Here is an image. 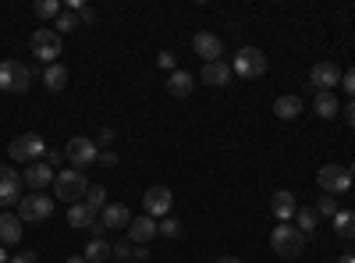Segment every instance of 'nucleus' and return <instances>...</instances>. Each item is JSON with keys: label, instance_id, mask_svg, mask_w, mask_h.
<instances>
[{"label": "nucleus", "instance_id": "1", "mask_svg": "<svg viewBox=\"0 0 355 263\" xmlns=\"http://www.w3.org/2000/svg\"><path fill=\"white\" fill-rule=\"evenodd\" d=\"M270 249L277 256H284V260H295V256H302V249H306V235L295 224H277L270 231Z\"/></svg>", "mask_w": 355, "mask_h": 263}, {"label": "nucleus", "instance_id": "2", "mask_svg": "<svg viewBox=\"0 0 355 263\" xmlns=\"http://www.w3.org/2000/svg\"><path fill=\"white\" fill-rule=\"evenodd\" d=\"M43 153H46V142H43V135H36V132H25V135L11 139V146H8V157H11L15 164H40Z\"/></svg>", "mask_w": 355, "mask_h": 263}, {"label": "nucleus", "instance_id": "3", "mask_svg": "<svg viewBox=\"0 0 355 263\" xmlns=\"http://www.w3.org/2000/svg\"><path fill=\"white\" fill-rule=\"evenodd\" d=\"M64 157H68V164H71L75 171H85V167H93V164L100 160V146L89 139V135H75V139H68V146H64Z\"/></svg>", "mask_w": 355, "mask_h": 263}, {"label": "nucleus", "instance_id": "4", "mask_svg": "<svg viewBox=\"0 0 355 263\" xmlns=\"http://www.w3.org/2000/svg\"><path fill=\"white\" fill-rule=\"evenodd\" d=\"M53 189H57V199H64V203H75L78 199H85V192H89V182H85V174L82 171H57V178H53Z\"/></svg>", "mask_w": 355, "mask_h": 263}, {"label": "nucleus", "instance_id": "5", "mask_svg": "<svg viewBox=\"0 0 355 263\" xmlns=\"http://www.w3.org/2000/svg\"><path fill=\"white\" fill-rule=\"evenodd\" d=\"M234 75L239 78H263L266 75V57L259 46H242L234 53Z\"/></svg>", "mask_w": 355, "mask_h": 263}, {"label": "nucleus", "instance_id": "6", "mask_svg": "<svg viewBox=\"0 0 355 263\" xmlns=\"http://www.w3.org/2000/svg\"><path fill=\"white\" fill-rule=\"evenodd\" d=\"M28 46H33V53L40 57L46 68L57 65V57H61V36H57L53 28H36L33 40H28Z\"/></svg>", "mask_w": 355, "mask_h": 263}, {"label": "nucleus", "instance_id": "7", "mask_svg": "<svg viewBox=\"0 0 355 263\" xmlns=\"http://www.w3.org/2000/svg\"><path fill=\"white\" fill-rule=\"evenodd\" d=\"M316 182H320V189L327 192V196H341V192H348V189L355 185V178L348 174V167H341V164H327V167H320Z\"/></svg>", "mask_w": 355, "mask_h": 263}, {"label": "nucleus", "instance_id": "8", "mask_svg": "<svg viewBox=\"0 0 355 263\" xmlns=\"http://www.w3.org/2000/svg\"><path fill=\"white\" fill-rule=\"evenodd\" d=\"M33 85V71H28L21 61H4L0 65V93H25Z\"/></svg>", "mask_w": 355, "mask_h": 263}, {"label": "nucleus", "instance_id": "9", "mask_svg": "<svg viewBox=\"0 0 355 263\" xmlns=\"http://www.w3.org/2000/svg\"><path fill=\"white\" fill-rule=\"evenodd\" d=\"M53 214V199L43 196V192H28L18 199V217L28 221V224H36V221H46Z\"/></svg>", "mask_w": 355, "mask_h": 263}, {"label": "nucleus", "instance_id": "10", "mask_svg": "<svg viewBox=\"0 0 355 263\" xmlns=\"http://www.w3.org/2000/svg\"><path fill=\"white\" fill-rule=\"evenodd\" d=\"M128 224H132V214H128L125 203H107V207L100 210V224L93 231H96V235H103V231H121Z\"/></svg>", "mask_w": 355, "mask_h": 263}, {"label": "nucleus", "instance_id": "11", "mask_svg": "<svg viewBox=\"0 0 355 263\" xmlns=\"http://www.w3.org/2000/svg\"><path fill=\"white\" fill-rule=\"evenodd\" d=\"M171 203H174V196H171L167 185H150V189H146V196H142V207H146V214H150L153 221L171 214Z\"/></svg>", "mask_w": 355, "mask_h": 263}, {"label": "nucleus", "instance_id": "12", "mask_svg": "<svg viewBox=\"0 0 355 263\" xmlns=\"http://www.w3.org/2000/svg\"><path fill=\"white\" fill-rule=\"evenodd\" d=\"M21 199V174L11 171L8 164H0V207H15V203Z\"/></svg>", "mask_w": 355, "mask_h": 263}, {"label": "nucleus", "instance_id": "13", "mask_svg": "<svg viewBox=\"0 0 355 263\" xmlns=\"http://www.w3.org/2000/svg\"><path fill=\"white\" fill-rule=\"evenodd\" d=\"M192 50H196V57H202V65H214V61H220V53H224V43H220V36H214V33H196L192 36Z\"/></svg>", "mask_w": 355, "mask_h": 263}, {"label": "nucleus", "instance_id": "14", "mask_svg": "<svg viewBox=\"0 0 355 263\" xmlns=\"http://www.w3.org/2000/svg\"><path fill=\"white\" fill-rule=\"evenodd\" d=\"M309 82L316 85V93H331L334 85H341V68L334 61H320V65H313Z\"/></svg>", "mask_w": 355, "mask_h": 263}, {"label": "nucleus", "instance_id": "15", "mask_svg": "<svg viewBox=\"0 0 355 263\" xmlns=\"http://www.w3.org/2000/svg\"><path fill=\"white\" fill-rule=\"evenodd\" d=\"M160 235V228H157V221L146 214V217H132V224H128V242L132 246H146V242H153Z\"/></svg>", "mask_w": 355, "mask_h": 263}, {"label": "nucleus", "instance_id": "16", "mask_svg": "<svg viewBox=\"0 0 355 263\" xmlns=\"http://www.w3.org/2000/svg\"><path fill=\"white\" fill-rule=\"evenodd\" d=\"M270 210H274L277 224H291V217L299 214V203H295V192H288V189H277V192L270 196Z\"/></svg>", "mask_w": 355, "mask_h": 263}, {"label": "nucleus", "instance_id": "17", "mask_svg": "<svg viewBox=\"0 0 355 263\" xmlns=\"http://www.w3.org/2000/svg\"><path fill=\"white\" fill-rule=\"evenodd\" d=\"M53 178H57V174H53L50 164H28V167L21 171V185H28L33 192H43Z\"/></svg>", "mask_w": 355, "mask_h": 263}, {"label": "nucleus", "instance_id": "18", "mask_svg": "<svg viewBox=\"0 0 355 263\" xmlns=\"http://www.w3.org/2000/svg\"><path fill=\"white\" fill-rule=\"evenodd\" d=\"M234 78V68L224 65V61H214V65H202V82L214 85V90H224V85Z\"/></svg>", "mask_w": 355, "mask_h": 263}, {"label": "nucleus", "instance_id": "19", "mask_svg": "<svg viewBox=\"0 0 355 263\" xmlns=\"http://www.w3.org/2000/svg\"><path fill=\"white\" fill-rule=\"evenodd\" d=\"M21 217L18 214H0V246H15V242H21Z\"/></svg>", "mask_w": 355, "mask_h": 263}, {"label": "nucleus", "instance_id": "20", "mask_svg": "<svg viewBox=\"0 0 355 263\" xmlns=\"http://www.w3.org/2000/svg\"><path fill=\"white\" fill-rule=\"evenodd\" d=\"M274 114H277L281 121H295V118L302 114V100L295 96V93H284V96L274 100Z\"/></svg>", "mask_w": 355, "mask_h": 263}, {"label": "nucleus", "instance_id": "21", "mask_svg": "<svg viewBox=\"0 0 355 263\" xmlns=\"http://www.w3.org/2000/svg\"><path fill=\"white\" fill-rule=\"evenodd\" d=\"M167 93H171V96H178V100H185V96L192 93V75H189V71H182V68H174V71H171V78H167Z\"/></svg>", "mask_w": 355, "mask_h": 263}, {"label": "nucleus", "instance_id": "22", "mask_svg": "<svg viewBox=\"0 0 355 263\" xmlns=\"http://www.w3.org/2000/svg\"><path fill=\"white\" fill-rule=\"evenodd\" d=\"M68 224L71 228H96V210L89 207V203H75L68 210Z\"/></svg>", "mask_w": 355, "mask_h": 263}, {"label": "nucleus", "instance_id": "23", "mask_svg": "<svg viewBox=\"0 0 355 263\" xmlns=\"http://www.w3.org/2000/svg\"><path fill=\"white\" fill-rule=\"evenodd\" d=\"M82 256H85V263H107V260H110V242L100 239V235H93Z\"/></svg>", "mask_w": 355, "mask_h": 263}, {"label": "nucleus", "instance_id": "24", "mask_svg": "<svg viewBox=\"0 0 355 263\" xmlns=\"http://www.w3.org/2000/svg\"><path fill=\"white\" fill-rule=\"evenodd\" d=\"M43 85L50 93H61L64 85H68V68L64 65H50L46 71H43Z\"/></svg>", "mask_w": 355, "mask_h": 263}, {"label": "nucleus", "instance_id": "25", "mask_svg": "<svg viewBox=\"0 0 355 263\" xmlns=\"http://www.w3.org/2000/svg\"><path fill=\"white\" fill-rule=\"evenodd\" d=\"M313 107H316V114H320L323 121H331V118H338V110H341V103H338V96H334V93H316Z\"/></svg>", "mask_w": 355, "mask_h": 263}, {"label": "nucleus", "instance_id": "26", "mask_svg": "<svg viewBox=\"0 0 355 263\" xmlns=\"http://www.w3.org/2000/svg\"><path fill=\"white\" fill-rule=\"evenodd\" d=\"M334 231H338V239H355V210H338Z\"/></svg>", "mask_w": 355, "mask_h": 263}, {"label": "nucleus", "instance_id": "27", "mask_svg": "<svg viewBox=\"0 0 355 263\" xmlns=\"http://www.w3.org/2000/svg\"><path fill=\"white\" fill-rule=\"evenodd\" d=\"M316 221H320V214H316L313 207H302L299 214H295V228H299L302 235H313V231H316Z\"/></svg>", "mask_w": 355, "mask_h": 263}, {"label": "nucleus", "instance_id": "28", "mask_svg": "<svg viewBox=\"0 0 355 263\" xmlns=\"http://www.w3.org/2000/svg\"><path fill=\"white\" fill-rule=\"evenodd\" d=\"M50 28H53V33H57V36H61V33H75V28H78V15L64 8L61 15H57V18H53V25H50Z\"/></svg>", "mask_w": 355, "mask_h": 263}, {"label": "nucleus", "instance_id": "29", "mask_svg": "<svg viewBox=\"0 0 355 263\" xmlns=\"http://www.w3.org/2000/svg\"><path fill=\"white\" fill-rule=\"evenodd\" d=\"M33 11H36V18H57L64 11V4H61V0H36Z\"/></svg>", "mask_w": 355, "mask_h": 263}, {"label": "nucleus", "instance_id": "30", "mask_svg": "<svg viewBox=\"0 0 355 263\" xmlns=\"http://www.w3.org/2000/svg\"><path fill=\"white\" fill-rule=\"evenodd\" d=\"M82 203H89V207H93V210L100 214V210L107 207V189H103V185H89V192H85V199H82Z\"/></svg>", "mask_w": 355, "mask_h": 263}, {"label": "nucleus", "instance_id": "31", "mask_svg": "<svg viewBox=\"0 0 355 263\" xmlns=\"http://www.w3.org/2000/svg\"><path fill=\"white\" fill-rule=\"evenodd\" d=\"M110 256H117V263H128V260H135V249H132L128 239H121V242L110 246Z\"/></svg>", "mask_w": 355, "mask_h": 263}, {"label": "nucleus", "instance_id": "32", "mask_svg": "<svg viewBox=\"0 0 355 263\" xmlns=\"http://www.w3.org/2000/svg\"><path fill=\"white\" fill-rule=\"evenodd\" d=\"M157 228H160V235H164V239H182V224H178L174 217H164Z\"/></svg>", "mask_w": 355, "mask_h": 263}, {"label": "nucleus", "instance_id": "33", "mask_svg": "<svg viewBox=\"0 0 355 263\" xmlns=\"http://www.w3.org/2000/svg\"><path fill=\"white\" fill-rule=\"evenodd\" d=\"M338 210H341V207H338V199H334V196H327V199H320V203H316V214H320V217H338Z\"/></svg>", "mask_w": 355, "mask_h": 263}, {"label": "nucleus", "instance_id": "34", "mask_svg": "<svg viewBox=\"0 0 355 263\" xmlns=\"http://www.w3.org/2000/svg\"><path fill=\"white\" fill-rule=\"evenodd\" d=\"M341 85H345L348 100H355V68H348V75H341Z\"/></svg>", "mask_w": 355, "mask_h": 263}, {"label": "nucleus", "instance_id": "35", "mask_svg": "<svg viewBox=\"0 0 355 263\" xmlns=\"http://www.w3.org/2000/svg\"><path fill=\"white\" fill-rule=\"evenodd\" d=\"M157 65H160V68H167V71H174V65H178V61H174V53H171V50H160V53H157Z\"/></svg>", "mask_w": 355, "mask_h": 263}, {"label": "nucleus", "instance_id": "36", "mask_svg": "<svg viewBox=\"0 0 355 263\" xmlns=\"http://www.w3.org/2000/svg\"><path fill=\"white\" fill-rule=\"evenodd\" d=\"M96 164H103V167H117V153H114V150H103Z\"/></svg>", "mask_w": 355, "mask_h": 263}, {"label": "nucleus", "instance_id": "37", "mask_svg": "<svg viewBox=\"0 0 355 263\" xmlns=\"http://www.w3.org/2000/svg\"><path fill=\"white\" fill-rule=\"evenodd\" d=\"M11 263H40V256L36 253H18V256H11Z\"/></svg>", "mask_w": 355, "mask_h": 263}, {"label": "nucleus", "instance_id": "38", "mask_svg": "<svg viewBox=\"0 0 355 263\" xmlns=\"http://www.w3.org/2000/svg\"><path fill=\"white\" fill-rule=\"evenodd\" d=\"M78 22L93 25V22H96V11H93V8H82V11H78Z\"/></svg>", "mask_w": 355, "mask_h": 263}, {"label": "nucleus", "instance_id": "39", "mask_svg": "<svg viewBox=\"0 0 355 263\" xmlns=\"http://www.w3.org/2000/svg\"><path fill=\"white\" fill-rule=\"evenodd\" d=\"M64 160V150H46V164L53 167V164H61Z\"/></svg>", "mask_w": 355, "mask_h": 263}, {"label": "nucleus", "instance_id": "40", "mask_svg": "<svg viewBox=\"0 0 355 263\" xmlns=\"http://www.w3.org/2000/svg\"><path fill=\"white\" fill-rule=\"evenodd\" d=\"M345 118H348V125L355 128V100H348V107H345Z\"/></svg>", "mask_w": 355, "mask_h": 263}, {"label": "nucleus", "instance_id": "41", "mask_svg": "<svg viewBox=\"0 0 355 263\" xmlns=\"http://www.w3.org/2000/svg\"><path fill=\"white\" fill-rule=\"evenodd\" d=\"M100 142H114V128H100Z\"/></svg>", "mask_w": 355, "mask_h": 263}, {"label": "nucleus", "instance_id": "42", "mask_svg": "<svg viewBox=\"0 0 355 263\" xmlns=\"http://www.w3.org/2000/svg\"><path fill=\"white\" fill-rule=\"evenodd\" d=\"M217 263H242L239 256H217Z\"/></svg>", "mask_w": 355, "mask_h": 263}, {"label": "nucleus", "instance_id": "43", "mask_svg": "<svg viewBox=\"0 0 355 263\" xmlns=\"http://www.w3.org/2000/svg\"><path fill=\"white\" fill-rule=\"evenodd\" d=\"M0 263H11V256H8V246H0Z\"/></svg>", "mask_w": 355, "mask_h": 263}, {"label": "nucleus", "instance_id": "44", "mask_svg": "<svg viewBox=\"0 0 355 263\" xmlns=\"http://www.w3.org/2000/svg\"><path fill=\"white\" fill-rule=\"evenodd\" d=\"M338 263H355V256H352V253H345V256H341Z\"/></svg>", "mask_w": 355, "mask_h": 263}, {"label": "nucleus", "instance_id": "45", "mask_svg": "<svg viewBox=\"0 0 355 263\" xmlns=\"http://www.w3.org/2000/svg\"><path fill=\"white\" fill-rule=\"evenodd\" d=\"M68 263H85V256H68Z\"/></svg>", "mask_w": 355, "mask_h": 263}, {"label": "nucleus", "instance_id": "46", "mask_svg": "<svg viewBox=\"0 0 355 263\" xmlns=\"http://www.w3.org/2000/svg\"><path fill=\"white\" fill-rule=\"evenodd\" d=\"M348 174H352V178H355V160H352V167H348Z\"/></svg>", "mask_w": 355, "mask_h": 263}, {"label": "nucleus", "instance_id": "47", "mask_svg": "<svg viewBox=\"0 0 355 263\" xmlns=\"http://www.w3.org/2000/svg\"><path fill=\"white\" fill-rule=\"evenodd\" d=\"M128 263H146V260H128Z\"/></svg>", "mask_w": 355, "mask_h": 263}, {"label": "nucleus", "instance_id": "48", "mask_svg": "<svg viewBox=\"0 0 355 263\" xmlns=\"http://www.w3.org/2000/svg\"><path fill=\"white\" fill-rule=\"evenodd\" d=\"M352 189H355V185H352Z\"/></svg>", "mask_w": 355, "mask_h": 263}]
</instances>
